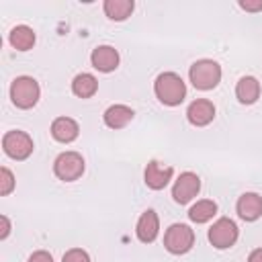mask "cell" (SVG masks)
<instances>
[{"label":"cell","mask_w":262,"mask_h":262,"mask_svg":"<svg viewBox=\"0 0 262 262\" xmlns=\"http://www.w3.org/2000/svg\"><path fill=\"white\" fill-rule=\"evenodd\" d=\"M154 90H156V96L160 102L168 104V106H176L184 100L186 96V84L182 82V78L174 72H164L156 78V84H154Z\"/></svg>","instance_id":"1"},{"label":"cell","mask_w":262,"mask_h":262,"mask_svg":"<svg viewBox=\"0 0 262 262\" xmlns=\"http://www.w3.org/2000/svg\"><path fill=\"white\" fill-rule=\"evenodd\" d=\"M190 82L199 90H213L221 80V66L213 59H199L190 66Z\"/></svg>","instance_id":"2"},{"label":"cell","mask_w":262,"mask_h":262,"mask_svg":"<svg viewBox=\"0 0 262 262\" xmlns=\"http://www.w3.org/2000/svg\"><path fill=\"white\" fill-rule=\"evenodd\" d=\"M39 84L31 76H18L10 86V98L18 108H33L39 100Z\"/></svg>","instance_id":"3"},{"label":"cell","mask_w":262,"mask_h":262,"mask_svg":"<svg viewBox=\"0 0 262 262\" xmlns=\"http://www.w3.org/2000/svg\"><path fill=\"white\" fill-rule=\"evenodd\" d=\"M194 244V231L184 223H174L164 233V246L170 254H186Z\"/></svg>","instance_id":"4"},{"label":"cell","mask_w":262,"mask_h":262,"mask_svg":"<svg viewBox=\"0 0 262 262\" xmlns=\"http://www.w3.org/2000/svg\"><path fill=\"white\" fill-rule=\"evenodd\" d=\"M53 172L59 180L72 182L84 174V158L78 151H63L53 162Z\"/></svg>","instance_id":"5"},{"label":"cell","mask_w":262,"mask_h":262,"mask_svg":"<svg viewBox=\"0 0 262 262\" xmlns=\"http://www.w3.org/2000/svg\"><path fill=\"white\" fill-rule=\"evenodd\" d=\"M2 147L12 160H27L33 154V139L25 131H8L2 137Z\"/></svg>","instance_id":"6"},{"label":"cell","mask_w":262,"mask_h":262,"mask_svg":"<svg viewBox=\"0 0 262 262\" xmlns=\"http://www.w3.org/2000/svg\"><path fill=\"white\" fill-rule=\"evenodd\" d=\"M235 239H237V225H235L231 219H227V217L217 219V221L211 225V229H209V242H211L217 250H227V248H231V246L235 244Z\"/></svg>","instance_id":"7"},{"label":"cell","mask_w":262,"mask_h":262,"mask_svg":"<svg viewBox=\"0 0 262 262\" xmlns=\"http://www.w3.org/2000/svg\"><path fill=\"white\" fill-rule=\"evenodd\" d=\"M201 190V180L194 172H182L174 186H172V196L178 205H186L188 201H192L196 196V192Z\"/></svg>","instance_id":"8"},{"label":"cell","mask_w":262,"mask_h":262,"mask_svg":"<svg viewBox=\"0 0 262 262\" xmlns=\"http://www.w3.org/2000/svg\"><path fill=\"white\" fill-rule=\"evenodd\" d=\"M186 119L190 121V125L194 127H205L215 119V106L211 100L207 98H196L194 102H190L188 111H186Z\"/></svg>","instance_id":"9"},{"label":"cell","mask_w":262,"mask_h":262,"mask_svg":"<svg viewBox=\"0 0 262 262\" xmlns=\"http://www.w3.org/2000/svg\"><path fill=\"white\" fill-rule=\"evenodd\" d=\"M172 172H174V170H172L170 166H164V164L151 160V162L145 166L143 178H145V184H147L149 188H154V190H162V188L170 182Z\"/></svg>","instance_id":"10"},{"label":"cell","mask_w":262,"mask_h":262,"mask_svg":"<svg viewBox=\"0 0 262 262\" xmlns=\"http://www.w3.org/2000/svg\"><path fill=\"white\" fill-rule=\"evenodd\" d=\"M90 61L98 72H113L119 66V53L111 45H98L96 49H92Z\"/></svg>","instance_id":"11"},{"label":"cell","mask_w":262,"mask_h":262,"mask_svg":"<svg viewBox=\"0 0 262 262\" xmlns=\"http://www.w3.org/2000/svg\"><path fill=\"white\" fill-rule=\"evenodd\" d=\"M158 229H160V221H158V215L154 209H147L139 221H137V227H135V233L139 237V242L143 244H151L156 237H158Z\"/></svg>","instance_id":"12"},{"label":"cell","mask_w":262,"mask_h":262,"mask_svg":"<svg viewBox=\"0 0 262 262\" xmlns=\"http://www.w3.org/2000/svg\"><path fill=\"white\" fill-rule=\"evenodd\" d=\"M237 215L244 221H256L262 215V196L256 192H244L237 199Z\"/></svg>","instance_id":"13"},{"label":"cell","mask_w":262,"mask_h":262,"mask_svg":"<svg viewBox=\"0 0 262 262\" xmlns=\"http://www.w3.org/2000/svg\"><path fill=\"white\" fill-rule=\"evenodd\" d=\"M80 133V127L74 119L70 117H57L53 123H51V135L55 141L59 143H72Z\"/></svg>","instance_id":"14"},{"label":"cell","mask_w":262,"mask_h":262,"mask_svg":"<svg viewBox=\"0 0 262 262\" xmlns=\"http://www.w3.org/2000/svg\"><path fill=\"white\" fill-rule=\"evenodd\" d=\"M133 108L127 104H113L104 111V125L111 129H123L131 119H133Z\"/></svg>","instance_id":"15"},{"label":"cell","mask_w":262,"mask_h":262,"mask_svg":"<svg viewBox=\"0 0 262 262\" xmlns=\"http://www.w3.org/2000/svg\"><path fill=\"white\" fill-rule=\"evenodd\" d=\"M235 96L242 104H252L260 96V82L254 76H244L235 86Z\"/></svg>","instance_id":"16"},{"label":"cell","mask_w":262,"mask_h":262,"mask_svg":"<svg viewBox=\"0 0 262 262\" xmlns=\"http://www.w3.org/2000/svg\"><path fill=\"white\" fill-rule=\"evenodd\" d=\"M10 45L14 47V49H18V51H29L33 45H35V33H33V29L31 27H27V25H18V27H14L12 31H10Z\"/></svg>","instance_id":"17"},{"label":"cell","mask_w":262,"mask_h":262,"mask_svg":"<svg viewBox=\"0 0 262 262\" xmlns=\"http://www.w3.org/2000/svg\"><path fill=\"white\" fill-rule=\"evenodd\" d=\"M135 4L133 0H106L104 2V14L111 20H125L127 16H131Z\"/></svg>","instance_id":"18"},{"label":"cell","mask_w":262,"mask_h":262,"mask_svg":"<svg viewBox=\"0 0 262 262\" xmlns=\"http://www.w3.org/2000/svg\"><path fill=\"white\" fill-rule=\"evenodd\" d=\"M98 90V82L92 74H78L72 82V92L80 98H90Z\"/></svg>","instance_id":"19"},{"label":"cell","mask_w":262,"mask_h":262,"mask_svg":"<svg viewBox=\"0 0 262 262\" xmlns=\"http://www.w3.org/2000/svg\"><path fill=\"white\" fill-rule=\"evenodd\" d=\"M215 213H217V205H215V201L203 199V201H196V205L190 207L188 217H190V221H194V223H207L209 219H213Z\"/></svg>","instance_id":"20"},{"label":"cell","mask_w":262,"mask_h":262,"mask_svg":"<svg viewBox=\"0 0 262 262\" xmlns=\"http://www.w3.org/2000/svg\"><path fill=\"white\" fill-rule=\"evenodd\" d=\"M14 188V176L8 168H0V194H8Z\"/></svg>","instance_id":"21"},{"label":"cell","mask_w":262,"mask_h":262,"mask_svg":"<svg viewBox=\"0 0 262 262\" xmlns=\"http://www.w3.org/2000/svg\"><path fill=\"white\" fill-rule=\"evenodd\" d=\"M61 262H90V256L80 248H72V250H68L63 254Z\"/></svg>","instance_id":"22"},{"label":"cell","mask_w":262,"mask_h":262,"mask_svg":"<svg viewBox=\"0 0 262 262\" xmlns=\"http://www.w3.org/2000/svg\"><path fill=\"white\" fill-rule=\"evenodd\" d=\"M239 6H242L244 10L258 12V10H262V0H239Z\"/></svg>","instance_id":"23"},{"label":"cell","mask_w":262,"mask_h":262,"mask_svg":"<svg viewBox=\"0 0 262 262\" xmlns=\"http://www.w3.org/2000/svg\"><path fill=\"white\" fill-rule=\"evenodd\" d=\"M29 262H53V258H51V254H49V252H45V250H39V252L31 254Z\"/></svg>","instance_id":"24"},{"label":"cell","mask_w":262,"mask_h":262,"mask_svg":"<svg viewBox=\"0 0 262 262\" xmlns=\"http://www.w3.org/2000/svg\"><path fill=\"white\" fill-rule=\"evenodd\" d=\"M0 223H2V231H0V237L4 239V237L10 233V221H8V217H6V215H2V217H0Z\"/></svg>","instance_id":"25"},{"label":"cell","mask_w":262,"mask_h":262,"mask_svg":"<svg viewBox=\"0 0 262 262\" xmlns=\"http://www.w3.org/2000/svg\"><path fill=\"white\" fill-rule=\"evenodd\" d=\"M248 262H262V248H256V250L250 254Z\"/></svg>","instance_id":"26"}]
</instances>
